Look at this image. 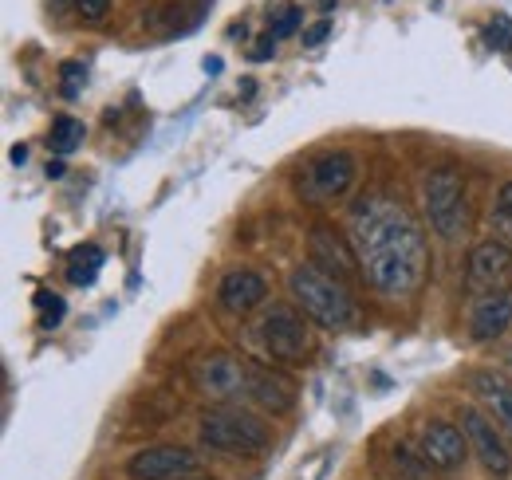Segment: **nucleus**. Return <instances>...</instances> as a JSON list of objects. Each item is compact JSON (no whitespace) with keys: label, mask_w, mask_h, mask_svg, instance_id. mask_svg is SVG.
<instances>
[{"label":"nucleus","mask_w":512,"mask_h":480,"mask_svg":"<svg viewBox=\"0 0 512 480\" xmlns=\"http://www.w3.org/2000/svg\"><path fill=\"white\" fill-rule=\"evenodd\" d=\"M351 244L363 264V280L383 300H410L430 272V244L414 213L383 189L363 193L351 205Z\"/></svg>","instance_id":"obj_1"},{"label":"nucleus","mask_w":512,"mask_h":480,"mask_svg":"<svg viewBox=\"0 0 512 480\" xmlns=\"http://www.w3.org/2000/svg\"><path fill=\"white\" fill-rule=\"evenodd\" d=\"M288 296L296 300V307L323 331H347L359 323V303L347 292L343 280H335L331 272L308 264H292L288 272Z\"/></svg>","instance_id":"obj_2"},{"label":"nucleus","mask_w":512,"mask_h":480,"mask_svg":"<svg viewBox=\"0 0 512 480\" xmlns=\"http://www.w3.org/2000/svg\"><path fill=\"white\" fill-rule=\"evenodd\" d=\"M197 441L209 453L264 457L268 445H272V433H268V425L256 418V414L233 410V406H217V410H205L197 418Z\"/></svg>","instance_id":"obj_3"},{"label":"nucleus","mask_w":512,"mask_h":480,"mask_svg":"<svg viewBox=\"0 0 512 480\" xmlns=\"http://www.w3.org/2000/svg\"><path fill=\"white\" fill-rule=\"evenodd\" d=\"M422 201H426V217L430 229L442 240L465 237L469 229V189L457 166H438L430 170V178L422 185Z\"/></svg>","instance_id":"obj_4"},{"label":"nucleus","mask_w":512,"mask_h":480,"mask_svg":"<svg viewBox=\"0 0 512 480\" xmlns=\"http://www.w3.org/2000/svg\"><path fill=\"white\" fill-rule=\"evenodd\" d=\"M312 319L292 307V303H272L260 319V343L264 351L272 355V362H284V366H296V362L308 359L312 351Z\"/></svg>","instance_id":"obj_5"},{"label":"nucleus","mask_w":512,"mask_h":480,"mask_svg":"<svg viewBox=\"0 0 512 480\" xmlns=\"http://www.w3.org/2000/svg\"><path fill=\"white\" fill-rule=\"evenodd\" d=\"M359 162L347 150H327L320 158H312L300 174H296V193L308 205H331L339 197H347V189L355 185Z\"/></svg>","instance_id":"obj_6"},{"label":"nucleus","mask_w":512,"mask_h":480,"mask_svg":"<svg viewBox=\"0 0 512 480\" xmlns=\"http://www.w3.org/2000/svg\"><path fill=\"white\" fill-rule=\"evenodd\" d=\"M190 386L209 402H237L249 398V362L233 359L225 351L201 355L190 362Z\"/></svg>","instance_id":"obj_7"},{"label":"nucleus","mask_w":512,"mask_h":480,"mask_svg":"<svg viewBox=\"0 0 512 480\" xmlns=\"http://www.w3.org/2000/svg\"><path fill=\"white\" fill-rule=\"evenodd\" d=\"M457 421H461V429H465V437H469V449L477 453L481 469L493 480H509L512 453H509V441H505V429L489 418L485 410H477V406H461V410H457Z\"/></svg>","instance_id":"obj_8"},{"label":"nucleus","mask_w":512,"mask_h":480,"mask_svg":"<svg viewBox=\"0 0 512 480\" xmlns=\"http://www.w3.org/2000/svg\"><path fill=\"white\" fill-rule=\"evenodd\" d=\"M512 284V248L497 237L477 240L469 248L465 260V288L473 296H493V292H509Z\"/></svg>","instance_id":"obj_9"},{"label":"nucleus","mask_w":512,"mask_h":480,"mask_svg":"<svg viewBox=\"0 0 512 480\" xmlns=\"http://www.w3.org/2000/svg\"><path fill=\"white\" fill-rule=\"evenodd\" d=\"M418 453H422V461H426L434 473H457V469L469 461L473 449H469V437H465L461 425L430 418V421H422V429H418Z\"/></svg>","instance_id":"obj_10"},{"label":"nucleus","mask_w":512,"mask_h":480,"mask_svg":"<svg viewBox=\"0 0 512 480\" xmlns=\"http://www.w3.org/2000/svg\"><path fill=\"white\" fill-rule=\"evenodd\" d=\"M201 457L186 445H150L127 457L130 480H186L197 477Z\"/></svg>","instance_id":"obj_11"},{"label":"nucleus","mask_w":512,"mask_h":480,"mask_svg":"<svg viewBox=\"0 0 512 480\" xmlns=\"http://www.w3.org/2000/svg\"><path fill=\"white\" fill-rule=\"evenodd\" d=\"M308 252H312V264L323 268V272H331L335 280H355V276H363V264H359V252H355V244L351 237H343L335 225H327V221H316L312 225V237H308Z\"/></svg>","instance_id":"obj_12"},{"label":"nucleus","mask_w":512,"mask_h":480,"mask_svg":"<svg viewBox=\"0 0 512 480\" xmlns=\"http://www.w3.org/2000/svg\"><path fill=\"white\" fill-rule=\"evenodd\" d=\"M264 300H268V280L253 268H233L217 284V303L229 315H249L256 307H264Z\"/></svg>","instance_id":"obj_13"},{"label":"nucleus","mask_w":512,"mask_h":480,"mask_svg":"<svg viewBox=\"0 0 512 480\" xmlns=\"http://www.w3.org/2000/svg\"><path fill=\"white\" fill-rule=\"evenodd\" d=\"M249 402L264 414H288L296 406V382L276 366H249Z\"/></svg>","instance_id":"obj_14"},{"label":"nucleus","mask_w":512,"mask_h":480,"mask_svg":"<svg viewBox=\"0 0 512 480\" xmlns=\"http://www.w3.org/2000/svg\"><path fill=\"white\" fill-rule=\"evenodd\" d=\"M509 327H512V292L473 296V303H469V339L473 343H493Z\"/></svg>","instance_id":"obj_15"},{"label":"nucleus","mask_w":512,"mask_h":480,"mask_svg":"<svg viewBox=\"0 0 512 480\" xmlns=\"http://www.w3.org/2000/svg\"><path fill=\"white\" fill-rule=\"evenodd\" d=\"M469 390L485 402L489 418L505 429V437H512V378L497 374V370H473L469 374Z\"/></svg>","instance_id":"obj_16"},{"label":"nucleus","mask_w":512,"mask_h":480,"mask_svg":"<svg viewBox=\"0 0 512 480\" xmlns=\"http://www.w3.org/2000/svg\"><path fill=\"white\" fill-rule=\"evenodd\" d=\"M103 264H107V252H103L99 244H79V248L67 256V280H71L75 288H91L95 276L103 272Z\"/></svg>","instance_id":"obj_17"},{"label":"nucleus","mask_w":512,"mask_h":480,"mask_svg":"<svg viewBox=\"0 0 512 480\" xmlns=\"http://www.w3.org/2000/svg\"><path fill=\"white\" fill-rule=\"evenodd\" d=\"M83 138H87V126H83V119H75V115H60V119H52V130H48V150L52 154H60V158H67V154H75L79 146H83Z\"/></svg>","instance_id":"obj_18"},{"label":"nucleus","mask_w":512,"mask_h":480,"mask_svg":"<svg viewBox=\"0 0 512 480\" xmlns=\"http://www.w3.org/2000/svg\"><path fill=\"white\" fill-rule=\"evenodd\" d=\"M489 225H493V237L512 248V178L505 181V185L497 189V197H493V217H489Z\"/></svg>","instance_id":"obj_19"},{"label":"nucleus","mask_w":512,"mask_h":480,"mask_svg":"<svg viewBox=\"0 0 512 480\" xmlns=\"http://www.w3.org/2000/svg\"><path fill=\"white\" fill-rule=\"evenodd\" d=\"M300 20H304V12H300L296 4H284V8H276V16L268 20V36H272V40H288V36L300 28Z\"/></svg>","instance_id":"obj_20"},{"label":"nucleus","mask_w":512,"mask_h":480,"mask_svg":"<svg viewBox=\"0 0 512 480\" xmlns=\"http://www.w3.org/2000/svg\"><path fill=\"white\" fill-rule=\"evenodd\" d=\"M83 87H87V67L79 60L60 63V95H64V99H79Z\"/></svg>","instance_id":"obj_21"},{"label":"nucleus","mask_w":512,"mask_h":480,"mask_svg":"<svg viewBox=\"0 0 512 480\" xmlns=\"http://www.w3.org/2000/svg\"><path fill=\"white\" fill-rule=\"evenodd\" d=\"M36 307H44V319H40V327L44 331H52V327H60V319H64V300L56 296V292H36Z\"/></svg>","instance_id":"obj_22"},{"label":"nucleus","mask_w":512,"mask_h":480,"mask_svg":"<svg viewBox=\"0 0 512 480\" xmlns=\"http://www.w3.org/2000/svg\"><path fill=\"white\" fill-rule=\"evenodd\" d=\"M75 12L83 24H103L111 12V0H75Z\"/></svg>","instance_id":"obj_23"},{"label":"nucleus","mask_w":512,"mask_h":480,"mask_svg":"<svg viewBox=\"0 0 512 480\" xmlns=\"http://www.w3.org/2000/svg\"><path fill=\"white\" fill-rule=\"evenodd\" d=\"M327 36H331V20H320V24H312V28L304 32V44H308V48H320Z\"/></svg>","instance_id":"obj_24"},{"label":"nucleus","mask_w":512,"mask_h":480,"mask_svg":"<svg viewBox=\"0 0 512 480\" xmlns=\"http://www.w3.org/2000/svg\"><path fill=\"white\" fill-rule=\"evenodd\" d=\"M272 52H276V44H272V36H260V40H256V48L253 52H249V60H268V56H272Z\"/></svg>","instance_id":"obj_25"},{"label":"nucleus","mask_w":512,"mask_h":480,"mask_svg":"<svg viewBox=\"0 0 512 480\" xmlns=\"http://www.w3.org/2000/svg\"><path fill=\"white\" fill-rule=\"evenodd\" d=\"M48 12H52L56 20H64L67 12H75V0H48Z\"/></svg>","instance_id":"obj_26"},{"label":"nucleus","mask_w":512,"mask_h":480,"mask_svg":"<svg viewBox=\"0 0 512 480\" xmlns=\"http://www.w3.org/2000/svg\"><path fill=\"white\" fill-rule=\"evenodd\" d=\"M64 170H67L64 162H48V178H52V181H60V178H64Z\"/></svg>","instance_id":"obj_27"},{"label":"nucleus","mask_w":512,"mask_h":480,"mask_svg":"<svg viewBox=\"0 0 512 480\" xmlns=\"http://www.w3.org/2000/svg\"><path fill=\"white\" fill-rule=\"evenodd\" d=\"M8 158H12L16 166H24V158H28V150H24V146H12V154H8Z\"/></svg>","instance_id":"obj_28"},{"label":"nucleus","mask_w":512,"mask_h":480,"mask_svg":"<svg viewBox=\"0 0 512 480\" xmlns=\"http://www.w3.org/2000/svg\"><path fill=\"white\" fill-rule=\"evenodd\" d=\"M186 480H213V477H186Z\"/></svg>","instance_id":"obj_29"}]
</instances>
